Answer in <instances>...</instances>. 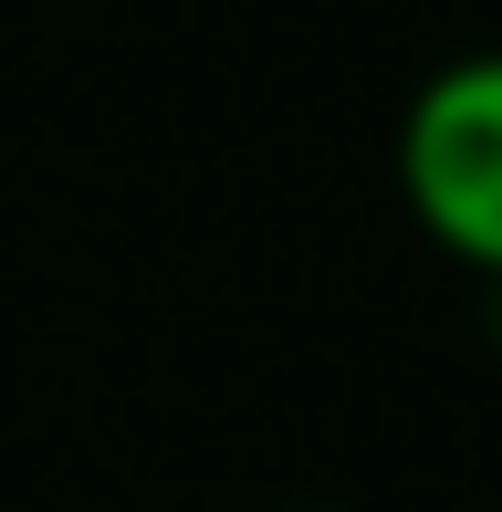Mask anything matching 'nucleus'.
Listing matches in <instances>:
<instances>
[{"mask_svg": "<svg viewBox=\"0 0 502 512\" xmlns=\"http://www.w3.org/2000/svg\"><path fill=\"white\" fill-rule=\"evenodd\" d=\"M398 199L461 272L502 283V53L419 74L398 115Z\"/></svg>", "mask_w": 502, "mask_h": 512, "instance_id": "f257e3e1", "label": "nucleus"}]
</instances>
